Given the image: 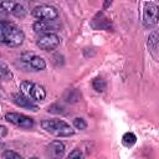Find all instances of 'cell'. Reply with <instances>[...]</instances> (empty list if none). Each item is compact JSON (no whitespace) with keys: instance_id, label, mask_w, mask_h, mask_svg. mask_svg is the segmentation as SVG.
<instances>
[{"instance_id":"1","label":"cell","mask_w":159,"mask_h":159,"mask_svg":"<svg viewBox=\"0 0 159 159\" xmlns=\"http://www.w3.org/2000/svg\"><path fill=\"white\" fill-rule=\"evenodd\" d=\"M25 35L22 30L15 24L1 21L0 22V40L10 47H17L24 42Z\"/></svg>"},{"instance_id":"2","label":"cell","mask_w":159,"mask_h":159,"mask_svg":"<svg viewBox=\"0 0 159 159\" xmlns=\"http://www.w3.org/2000/svg\"><path fill=\"white\" fill-rule=\"evenodd\" d=\"M41 127L56 137H70L75 133L72 127L62 119H43L41 120Z\"/></svg>"},{"instance_id":"3","label":"cell","mask_w":159,"mask_h":159,"mask_svg":"<svg viewBox=\"0 0 159 159\" xmlns=\"http://www.w3.org/2000/svg\"><path fill=\"white\" fill-rule=\"evenodd\" d=\"M20 93L32 101H42L46 97V91L42 86L29 81H24L20 83Z\"/></svg>"},{"instance_id":"4","label":"cell","mask_w":159,"mask_h":159,"mask_svg":"<svg viewBox=\"0 0 159 159\" xmlns=\"http://www.w3.org/2000/svg\"><path fill=\"white\" fill-rule=\"evenodd\" d=\"M159 21V9L153 2H145L143 10V22L145 27H152Z\"/></svg>"},{"instance_id":"5","label":"cell","mask_w":159,"mask_h":159,"mask_svg":"<svg viewBox=\"0 0 159 159\" xmlns=\"http://www.w3.org/2000/svg\"><path fill=\"white\" fill-rule=\"evenodd\" d=\"M32 15L43 21H55L58 17V11L51 5H39L34 7Z\"/></svg>"},{"instance_id":"6","label":"cell","mask_w":159,"mask_h":159,"mask_svg":"<svg viewBox=\"0 0 159 159\" xmlns=\"http://www.w3.org/2000/svg\"><path fill=\"white\" fill-rule=\"evenodd\" d=\"M5 119L7 122L12 123L16 127H20V128L30 129V128L34 127V119L27 117V116H25V114H21V113H15V112L6 113L5 114Z\"/></svg>"},{"instance_id":"7","label":"cell","mask_w":159,"mask_h":159,"mask_svg":"<svg viewBox=\"0 0 159 159\" xmlns=\"http://www.w3.org/2000/svg\"><path fill=\"white\" fill-rule=\"evenodd\" d=\"M20 60L30 68H32V71H41L46 67V62L42 57L32 53V52H24L20 57Z\"/></svg>"},{"instance_id":"8","label":"cell","mask_w":159,"mask_h":159,"mask_svg":"<svg viewBox=\"0 0 159 159\" xmlns=\"http://www.w3.org/2000/svg\"><path fill=\"white\" fill-rule=\"evenodd\" d=\"M37 47H40L43 51H51L55 50L60 45V37L56 34H46L41 35L36 41Z\"/></svg>"},{"instance_id":"9","label":"cell","mask_w":159,"mask_h":159,"mask_svg":"<svg viewBox=\"0 0 159 159\" xmlns=\"http://www.w3.org/2000/svg\"><path fill=\"white\" fill-rule=\"evenodd\" d=\"M34 31L41 35H46V34H55L58 29V25L55 21H43V20H39L34 24L32 26Z\"/></svg>"},{"instance_id":"10","label":"cell","mask_w":159,"mask_h":159,"mask_svg":"<svg viewBox=\"0 0 159 159\" xmlns=\"http://www.w3.org/2000/svg\"><path fill=\"white\" fill-rule=\"evenodd\" d=\"M12 101H14V103L17 104L19 107L30 109V111H32V112H36V111L39 109V107L32 102V99H30L29 97L24 96L22 93H14V94H12Z\"/></svg>"},{"instance_id":"11","label":"cell","mask_w":159,"mask_h":159,"mask_svg":"<svg viewBox=\"0 0 159 159\" xmlns=\"http://www.w3.org/2000/svg\"><path fill=\"white\" fill-rule=\"evenodd\" d=\"M47 154L51 159H61L65 154V144L60 140H53L47 145Z\"/></svg>"},{"instance_id":"12","label":"cell","mask_w":159,"mask_h":159,"mask_svg":"<svg viewBox=\"0 0 159 159\" xmlns=\"http://www.w3.org/2000/svg\"><path fill=\"white\" fill-rule=\"evenodd\" d=\"M92 26H93V29H97V30H109V29H112L111 21L104 16L103 12H98L96 15V17L92 20Z\"/></svg>"},{"instance_id":"13","label":"cell","mask_w":159,"mask_h":159,"mask_svg":"<svg viewBox=\"0 0 159 159\" xmlns=\"http://www.w3.org/2000/svg\"><path fill=\"white\" fill-rule=\"evenodd\" d=\"M80 97H81V93H80L76 88H73V89H67V91L65 92V96H63L65 101L68 102V103H76V102L80 99Z\"/></svg>"},{"instance_id":"14","label":"cell","mask_w":159,"mask_h":159,"mask_svg":"<svg viewBox=\"0 0 159 159\" xmlns=\"http://www.w3.org/2000/svg\"><path fill=\"white\" fill-rule=\"evenodd\" d=\"M135 142H137V137H135V134L132 133V132L125 133V134L123 135V138H122V143H123V145H125V147H132V145L135 144Z\"/></svg>"},{"instance_id":"15","label":"cell","mask_w":159,"mask_h":159,"mask_svg":"<svg viewBox=\"0 0 159 159\" xmlns=\"http://www.w3.org/2000/svg\"><path fill=\"white\" fill-rule=\"evenodd\" d=\"M92 87L94 91L97 92H103L106 89V82L104 80H102L101 77H96L93 81H92Z\"/></svg>"},{"instance_id":"16","label":"cell","mask_w":159,"mask_h":159,"mask_svg":"<svg viewBox=\"0 0 159 159\" xmlns=\"http://www.w3.org/2000/svg\"><path fill=\"white\" fill-rule=\"evenodd\" d=\"M148 45L152 48H157L159 45V31H153L148 37Z\"/></svg>"},{"instance_id":"17","label":"cell","mask_w":159,"mask_h":159,"mask_svg":"<svg viewBox=\"0 0 159 159\" xmlns=\"http://www.w3.org/2000/svg\"><path fill=\"white\" fill-rule=\"evenodd\" d=\"M0 75H1V78H2L4 81H9V80L12 78V73H11V71L7 68V66H6L5 63H1V65H0Z\"/></svg>"},{"instance_id":"18","label":"cell","mask_w":159,"mask_h":159,"mask_svg":"<svg viewBox=\"0 0 159 159\" xmlns=\"http://www.w3.org/2000/svg\"><path fill=\"white\" fill-rule=\"evenodd\" d=\"M12 15L15 17H24L26 15V10L21 4H15V6L12 9Z\"/></svg>"},{"instance_id":"19","label":"cell","mask_w":159,"mask_h":159,"mask_svg":"<svg viewBox=\"0 0 159 159\" xmlns=\"http://www.w3.org/2000/svg\"><path fill=\"white\" fill-rule=\"evenodd\" d=\"M73 125L76 129H80V130H83L87 128V122L83 119V118H75L73 119Z\"/></svg>"},{"instance_id":"20","label":"cell","mask_w":159,"mask_h":159,"mask_svg":"<svg viewBox=\"0 0 159 159\" xmlns=\"http://www.w3.org/2000/svg\"><path fill=\"white\" fill-rule=\"evenodd\" d=\"M2 158L4 159H22V157L14 150H5L2 153Z\"/></svg>"},{"instance_id":"21","label":"cell","mask_w":159,"mask_h":159,"mask_svg":"<svg viewBox=\"0 0 159 159\" xmlns=\"http://www.w3.org/2000/svg\"><path fill=\"white\" fill-rule=\"evenodd\" d=\"M47 112H50V113H55V114L63 113V107L60 106V104H51V106L47 108Z\"/></svg>"},{"instance_id":"22","label":"cell","mask_w":159,"mask_h":159,"mask_svg":"<svg viewBox=\"0 0 159 159\" xmlns=\"http://www.w3.org/2000/svg\"><path fill=\"white\" fill-rule=\"evenodd\" d=\"M67 159H83V155H82V153H81L80 149H75V150H72L68 154Z\"/></svg>"},{"instance_id":"23","label":"cell","mask_w":159,"mask_h":159,"mask_svg":"<svg viewBox=\"0 0 159 159\" xmlns=\"http://www.w3.org/2000/svg\"><path fill=\"white\" fill-rule=\"evenodd\" d=\"M14 6H15V2H10V1H7V2H1L0 4V7L2 9V10H6L7 12H12V9H14Z\"/></svg>"},{"instance_id":"24","label":"cell","mask_w":159,"mask_h":159,"mask_svg":"<svg viewBox=\"0 0 159 159\" xmlns=\"http://www.w3.org/2000/svg\"><path fill=\"white\" fill-rule=\"evenodd\" d=\"M1 132H2V133H1V137H4L5 133H6V128H5L4 125H1Z\"/></svg>"},{"instance_id":"25","label":"cell","mask_w":159,"mask_h":159,"mask_svg":"<svg viewBox=\"0 0 159 159\" xmlns=\"http://www.w3.org/2000/svg\"><path fill=\"white\" fill-rule=\"evenodd\" d=\"M108 5H111V1H106V2H104V7L108 6Z\"/></svg>"},{"instance_id":"26","label":"cell","mask_w":159,"mask_h":159,"mask_svg":"<svg viewBox=\"0 0 159 159\" xmlns=\"http://www.w3.org/2000/svg\"><path fill=\"white\" fill-rule=\"evenodd\" d=\"M30 159H37V158H35V157H34V158H30Z\"/></svg>"}]
</instances>
